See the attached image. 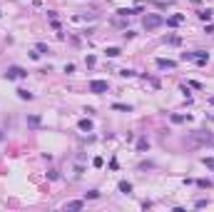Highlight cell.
<instances>
[{"instance_id": "cell-18", "label": "cell", "mask_w": 214, "mask_h": 212, "mask_svg": "<svg viewBox=\"0 0 214 212\" xmlns=\"http://www.w3.org/2000/svg\"><path fill=\"white\" fill-rule=\"evenodd\" d=\"M120 75H122V78H132V75H134V70H122Z\"/></svg>"}, {"instance_id": "cell-6", "label": "cell", "mask_w": 214, "mask_h": 212, "mask_svg": "<svg viewBox=\"0 0 214 212\" xmlns=\"http://www.w3.org/2000/svg\"><path fill=\"white\" fill-rule=\"evenodd\" d=\"M179 23H184V15H172V17H167V25H179Z\"/></svg>"}, {"instance_id": "cell-12", "label": "cell", "mask_w": 214, "mask_h": 212, "mask_svg": "<svg viewBox=\"0 0 214 212\" xmlns=\"http://www.w3.org/2000/svg\"><path fill=\"white\" fill-rule=\"evenodd\" d=\"M199 17L202 20H212V10H199Z\"/></svg>"}, {"instance_id": "cell-14", "label": "cell", "mask_w": 214, "mask_h": 212, "mask_svg": "<svg viewBox=\"0 0 214 212\" xmlns=\"http://www.w3.org/2000/svg\"><path fill=\"white\" fill-rule=\"evenodd\" d=\"M197 57V52H182V60H194Z\"/></svg>"}, {"instance_id": "cell-11", "label": "cell", "mask_w": 214, "mask_h": 212, "mask_svg": "<svg viewBox=\"0 0 214 212\" xmlns=\"http://www.w3.org/2000/svg\"><path fill=\"white\" fill-rule=\"evenodd\" d=\"M105 52H107V57H117L120 55V48H107Z\"/></svg>"}, {"instance_id": "cell-7", "label": "cell", "mask_w": 214, "mask_h": 212, "mask_svg": "<svg viewBox=\"0 0 214 212\" xmlns=\"http://www.w3.org/2000/svg\"><path fill=\"white\" fill-rule=\"evenodd\" d=\"M65 210H82V202H80V200H75V202H67V205H65Z\"/></svg>"}, {"instance_id": "cell-9", "label": "cell", "mask_w": 214, "mask_h": 212, "mask_svg": "<svg viewBox=\"0 0 214 212\" xmlns=\"http://www.w3.org/2000/svg\"><path fill=\"white\" fill-rule=\"evenodd\" d=\"M120 192H125V195H130V192H132V185H130V182H120Z\"/></svg>"}, {"instance_id": "cell-4", "label": "cell", "mask_w": 214, "mask_h": 212, "mask_svg": "<svg viewBox=\"0 0 214 212\" xmlns=\"http://www.w3.org/2000/svg\"><path fill=\"white\" fill-rule=\"evenodd\" d=\"M25 75H28V72H25L23 67H17V65H13V67H8V72H5V78H8V80H17V78H25Z\"/></svg>"}, {"instance_id": "cell-17", "label": "cell", "mask_w": 214, "mask_h": 212, "mask_svg": "<svg viewBox=\"0 0 214 212\" xmlns=\"http://www.w3.org/2000/svg\"><path fill=\"white\" fill-rule=\"evenodd\" d=\"M202 162H204V165H207V167H214V157H204V160H202Z\"/></svg>"}, {"instance_id": "cell-10", "label": "cell", "mask_w": 214, "mask_h": 212, "mask_svg": "<svg viewBox=\"0 0 214 212\" xmlns=\"http://www.w3.org/2000/svg\"><path fill=\"white\" fill-rule=\"evenodd\" d=\"M17 95H20V98H23V100H32V92H28V90H23V87H20V90H17Z\"/></svg>"}, {"instance_id": "cell-15", "label": "cell", "mask_w": 214, "mask_h": 212, "mask_svg": "<svg viewBox=\"0 0 214 212\" xmlns=\"http://www.w3.org/2000/svg\"><path fill=\"white\" fill-rule=\"evenodd\" d=\"M35 50H37V52H47V45H45V43H37Z\"/></svg>"}, {"instance_id": "cell-3", "label": "cell", "mask_w": 214, "mask_h": 212, "mask_svg": "<svg viewBox=\"0 0 214 212\" xmlns=\"http://www.w3.org/2000/svg\"><path fill=\"white\" fill-rule=\"evenodd\" d=\"M192 142H207V145H214V135H212V132H204V130L192 132Z\"/></svg>"}, {"instance_id": "cell-13", "label": "cell", "mask_w": 214, "mask_h": 212, "mask_svg": "<svg viewBox=\"0 0 214 212\" xmlns=\"http://www.w3.org/2000/svg\"><path fill=\"white\" fill-rule=\"evenodd\" d=\"M112 110H122V112H130V105H120V102H115Z\"/></svg>"}, {"instance_id": "cell-16", "label": "cell", "mask_w": 214, "mask_h": 212, "mask_svg": "<svg viewBox=\"0 0 214 212\" xmlns=\"http://www.w3.org/2000/svg\"><path fill=\"white\" fill-rule=\"evenodd\" d=\"M28 122H30V125H40V118H37V115H32V118H28Z\"/></svg>"}, {"instance_id": "cell-5", "label": "cell", "mask_w": 214, "mask_h": 212, "mask_svg": "<svg viewBox=\"0 0 214 212\" xmlns=\"http://www.w3.org/2000/svg\"><path fill=\"white\" fill-rule=\"evenodd\" d=\"M174 65H177L174 60H164V57H160V60H157V67H162V70H174Z\"/></svg>"}, {"instance_id": "cell-8", "label": "cell", "mask_w": 214, "mask_h": 212, "mask_svg": "<svg viewBox=\"0 0 214 212\" xmlns=\"http://www.w3.org/2000/svg\"><path fill=\"white\" fill-rule=\"evenodd\" d=\"M80 130H82V132H90V130H92V122H90V120H80Z\"/></svg>"}, {"instance_id": "cell-1", "label": "cell", "mask_w": 214, "mask_h": 212, "mask_svg": "<svg viewBox=\"0 0 214 212\" xmlns=\"http://www.w3.org/2000/svg\"><path fill=\"white\" fill-rule=\"evenodd\" d=\"M142 25H145V30H154V28L164 25V17H162V15H157V13H149L145 20H142Z\"/></svg>"}, {"instance_id": "cell-2", "label": "cell", "mask_w": 214, "mask_h": 212, "mask_svg": "<svg viewBox=\"0 0 214 212\" xmlns=\"http://www.w3.org/2000/svg\"><path fill=\"white\" fill-rule=\"evenodd\" d=\"M87 90H90V92H95V95H102V92H107V90H110V85H107V80H92V83L87 85Z\"/></svg>"}]
</instances>
